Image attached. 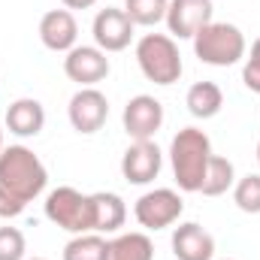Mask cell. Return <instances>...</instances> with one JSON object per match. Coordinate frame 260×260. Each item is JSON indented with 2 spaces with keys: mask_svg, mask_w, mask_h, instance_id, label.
<instances>
[{
  "mask_svg": "<svg viewBox=\"0 0 260 260\" xmlns=\"http://www.w3.org/2000/svg\"><path fill=\"white\" fill-rule=\"evenodd\" d=\"M209 160H212V139L206 136V130L182 127L173 136V142H170V164H173V176H176L179 191L200 194Z\"/></svg>",
  "mask_w": 260,
  "mask_h": 260,
  "instance_id": "1",
  "label": "cell"
},
{
  "mask_svg": "<svg viewBox=\"0 0 260 260\" xmlns=\"http://www.w3.org/2000/svg\"><path fill=\"white\" fill-rule=\"evenodd\" d=\"M49 185V170L27 145H9L0 148V188L21 197L24 203H34Z\"/></svg>",
  "mask_w": 260,
  "mask_h": 260,
  "instance_id": "2",
  "label": "cell"
},
{
  "mask_svg": "<svg viewBox=\"0 0 260 260\" xmlns=\"http://www.w3.org/2000/svg\"><path fill=\"white\" fill-rule=\"evenodd\" d=\"M248 52L245 34L230 21H209L194 34V55L200 64L209 67H233Z\"/></svg>",
  "mask_w": 260,
  "mask_h": 260,
  "instance_id": "3",
  "label": "cell"
},
{
  "mask_svg": "<svg viewBox=\"0 0 260 260\" xmlns=\"http://www.w3.org/2000/svg\"><path fill=\"white\" fill-rule=\"evenodd\" d=\"M136 64L142 76L154 85H176L182 79V52L170 34H145L136 43Z\"/></svg>",
  "mask_w": 260,
  "mask_h": 260,
  "instance_id": "4",
  "label": "cell"
},
{
  "mask_svg": "<svg viewBox=\"0 0 260 260\" xmlns=\"http://www.w3.org/2000/svg\"><path fill=\"white\" fill-rule=\"evenodd\" d=\"M46 218L67 233H94V194H82L70 185H61L46 197Z\"/></svg>",
  "mask_w": 260,
  "mask_h": 260,
  "instance_id": "5",
  "label": "cell"
},
{
  "mask_svg": "<svg viewBox=\"0 0 260 260\" xmlns=\"http://www.w3.org/2000/svg\"><path fill=\"white\" fill-rule=\"evenodd\" d=\"M182 212H185V203H182L179 191H173V188L145 191L133 206V218L145 230H167L182 218Z\"/></svg>",
  "mask_w": 260,
  "mask_h": 260,
  "instance_id": "6",
  "label": "cell"
},
{
  "mask_svg": "<svg viewBox=\"0 0 260 260\" xmlns=\"http://www.w3.org/2000/svg\"><path fill=\"white\" fill-rule=\"evenodd\" d=\"M121 124H124V133L133 142L154 139V133L164 127V103L151 94L130 97L124 112H121Z\"/></svg>",
  "mask_w": 260,
  "mask_h": 260,
  "instance_id": "7",
  "label": "cell"
},
{
  "mask_svg": "<svg viewBox=\"0 0 260 260\" xmlns=\"http://www.w3.org/2000/svg\"><path fill=\"white\" fill-rule=\"evenodd\" d=\"M67 118L76 133H97V130L106 124L109 118V100L103 91L97 88H79L73 97H70V106H67Z\"/></svg>",
  "mask_w": 260,
  "mask_h": 260,
  "instance_id": "8",
  "label": "cell"
},
{
  "mask_svg": "<svg viewBox=\"0 0 260 260\" xmlns=\"http://www.w3.org/2000/svg\"><path fill=\"white\" fill-rule=\"evenodd\" d=\"M164 167V151L157 148L154 139L130 142L127 151L121 154V176L127 185H151L160 176Z\"/></svg>",
  "mask_w": 260,
  "mask_h": 260,
  "instance_id": "9",
  "label": "cell"
},
{
  "mask_svg": "<svg viewBox=\"0 0 260 260\" xmlns=\"http://www.w3.org/2000/svg\"><path fill=\"white\" fill-rule=\"evenodd\" d=\"M109 58L103 49L97 46H76L70 49L64 58V73L70 82H76L79 88H97L106 76H109Z\"/></svg>",
  "mask_w": 260,
  "mask_h": 260,
  "instance_id": "10",
  "label": "cell"
},
{
  "mask_svg": "<svg viewBox=\"0 0 260 260\" xmlns=\"http://www.w3.org/2000/svg\"><path fill=\"white\" fill-rule=\"evenodd\" d=\"M133 21L124 9L118 6H106L94 15V24H91V34H94V46L103 49L106 55L109 52H124L133 40Z\"/></svg>",
  "mask_w": 260,
  "mask_h": 260,
  "instance_id": "11",
  "label": "cell"
},
{
  "mask_svg": "<svg viewBox=\"0 0 260 260\" xmlns=\"http://www.w3.org/2000/svg\"><path fill=\"white\" fill-rule=\"evenodd\" d=\"M212 0H170L164 21L173 40H194L197 30L212 21Z\"/></svg>",
  "mask_w": 260,
  "mask_h": 260,
  "instance_id": "12",
  "label": "cell"
},
{
  "mask_svg": "<svg viewBox=\"0 0 260 260\" xmlns=\"http://www.w3.org/2000/svg\"><path fill=\"white\" fill-rule=\"evenodd\" d=\"M170 242H173L176 260H215V236L197 221L179 224Z\"/></svg>",
  "mask_w": 260,
  "mask_h": 260,
  "instance_id": "13",
  "label": "cell"
},
{
  "mask_svg": "<svg viewBox=\"0 0 260 260\" xmlns=\"http://www.w3.org/2000/svg\"><path fill=\"white\" fill-rule=\"evenodd\" d=\"M40 40L49 52H70L79 40V24L70 9H49L40 18Z\"/></svg>",
  "mask_w": 260,
  "mask_h": 260,
  "instance_id": "14",
  "label": "cell"
},
{
  "mask_svg": "<svg viewBox=\"0 0 260 260\" xmlns=\"http://www.w3.org/2000/svg\"><path fill=\"white\" fill-rule=\"evenodd\" d=\"M46 127V109L40 100L34 97H18L15 103H9L6 109V130L15 133L18 139H30L40 136Z\"/></svg>",
  "mask_w": 260,
  "mask_h": 260,
  "instance_id": "15",
  "label": "cell"
},
{
  "mask_svg": "<svg viewBox=\"0 0 260 260\" xmlns=\"http://www.w3.org/2000/svg\"><path fill=\"white\" fill-rule=\"evenodd\" d=\"M124 221H127V206L121 197L112 191L94 194V233H118Z\"/></svg>",
  "mask_w": 260,
  "mask_h": 260,
  "instance_id": "16",
  "label": "cell"
},
{
  "mask_svg": "<svg viewBox=\"0 0 260 260\" xmlns=\"http://www.w3.org/2000/svg\"><path fill=\"white\" fill-rule=\"evenodd\" d=\"M185 106L194 118H215L224 109V91L215 82H194L185 94Z\"/></svg>",
  "mask_w": 260,
  "mask_h": 260,
  "instance_id": "17",
  "label": "cell"
},
{
  "mask_svg": "<svg viewBox=\"0 0 260 260\" xmlns=\"http://www.w3.org/2000/svg\"><path fill=\"white\" fill-rule=\"evenodd\" d=\"M236 185V167L230 157H221V154H212L209 167H206V179H203V197H221L227 191H233Z\"/></svg>",
  "mask_w": 260,
  "mask_h": 260,
  "instance_id": "18",
  "label": "cell"
},
{
  "mask_svg": "<svg viewBox=\"0 0 260 260\" xmlns=\"http://www.w3.org/2000/svg\"><path fill=\"white\" fill-rule=\"evenodd\" d=\"M109 260H154V242L145 233H118L109 242Z\"/></svg>",
  "mask_w": 260,
  "mask_h": 260,
  "instance_id": "19",
  "label": "cell"
},
{
  "mask_svg": "<svg viewBox=\"0 0 260 260\" xmlns=\"http://www.w3.org/2000/svg\"><path fill=\"white\" fill-rule=\"evenodd\" d=\"M64 260H109V239L103 233H79L64 245Z\"/></svg>",
  "mask_w": 260,
  "mask_h": 260,
  "instance_id": "20",
  "label": "cell"
},
{
  "mask_svg": "<svg viewBox=\"0 0 260 260\" xmlns=\"http://www.w3.org/2000/svg\"><path fill=\"white\" fill-rule=\"evenodd\" d=\"M130 15L133 24L139 27H154L167 18V9H170V0H124L121 6Z\"/></svg>",
  "mask_w": 260,
  "mask_h": 260,
  "instance_id": "21",
  "label": "cell"
},
{
  "mask_svg": "<svg viewBox=\"0 0 260 260\" xmlns=\"http://www.w3.org/2000/svg\"><path fill=\"white\" fill-rule=\"evenodd\" d=\"M233 203L245 215H260V173H248L236 179L233 185Z\"/></svg>",
  "mask_w": 260,
  "mask_h": 260,
  "instance_id": "22",
  "label": "cell"
},
{
  "mask_svg": "<svg viewBox=\"0 0 260 260\" xmlns=\"http://www.w3.org/2000/svg\"><path fill=\"white\" fill-rule=\"evenodd\" d=\"M27 242L18 227H0V260H27Z\"/></svg>",
  "mask_w": 260,
  "mask_h": 260,
  "instance_id": "23",
  "label": "cell"
},
{
  "mask_svg": "<svg viewBox=\"0 0 260 260\" xmlns=\"http://www.w3.org/2000/svg\"><path fill=\"white\" fill-rule=\"evenodd\" d=\"M27 209V203L21 200V197H15V194H9L6 188H0V218H18L21 212Z\"/></svg>",
  "mask_w": 260,
  "mask_h": 260,
  "instance_id": "24",
  "label": "cell"
},
{
  "mask_svg": "<svg viewBox=\"0 0 260 260\" xmlns=\"http://www.w3.org/2000/svg\"><path fill=\"white\" fill-rule=\"evenodd\" d=\"M242 82H245V88L248 91H254L260 94V61L257 58H245V64H242Z\"/></svg>",
  "mask_w": 260,
  "mask_h": 260,
  "instance_id": "25",
  "label": "cell"
},
{
  "mask_svg": "<svg viewBox=\"0 0 260 260\" xmlns=\"http://www.w3.org/2000/svg\"><path fill=\"white\" fill-rule=\"evenodd\" d=\"M61 3H64L67 9H91L97 0H61Z\"/></svg>",
  "mask_w": 260,
  "mask_h": 260,
  "instance_id": "26",
  "label": "cell"
},
{
  "mask_svg": "<svg viewBox=\"0 0 260 260\" xmlns=\"http://www.w3.org/2000/svg\"><path fill=\"white\" fill-rule=\"evenodd\" d=\"M251 58H257L260 61V37L254 40V46H251Z\"/></svg>",
  "mask_w": 260,
  "mask_h": 260,
  "instance_id": "27",
  "label": "cell"
},
{
  "mask_svg": "<svg viewBox=\"0 0 260 260\" xmlns=\"http://www.w3.org/2000/svg\"><path fill=\"white\" fill-rule=\"evenodd\" d=\"M0 148H3V130H0Z\"/></svg>",
  "mask_w": 260,
  "mask_h": 260,
  "instance_id": "28",
  "label": "cell"
},
{
  "mask_svg": "<svg viewBox=\"0 0 260 260\" xmlns=\"http://www.w3.org/2000/svg\"><path fill=\"white\" fill-rule=\"evenodd\" d=\"M257 164H260V142H257Z\"/></svg>",
  "mask_w": 260,
  "mask_h": 260,
  "instance_id": "29",
  "label": "cell"
},
{
  "mask_svg": "<svg viewBox=\"0 0 260 260\" xmlns=\"http://www.w3.org/2000/svg\"><path fill=\"white\" fill-rule=\"evenodd\" d=\"M30 260H46V257H30Z\"/></svg>",
  "mask_w": 260,
  "mask_h": 260,
  "instance_id": "30",
  "label": "cell"
},
{
  "mask_svg": "<svg viewBox=\"0 0 260 260\" xmlns=\"http://www.w3.org/2000/svg\"><path fill=\"white\" fill-rule=\"evenodd\" d=\"M227 260H233V257H227Z\"/></svg>",
  "mask_w": 260,
  "mask_h": 260,
  "instance_id": "31",
  "label": "cell"
}]
</instances>
